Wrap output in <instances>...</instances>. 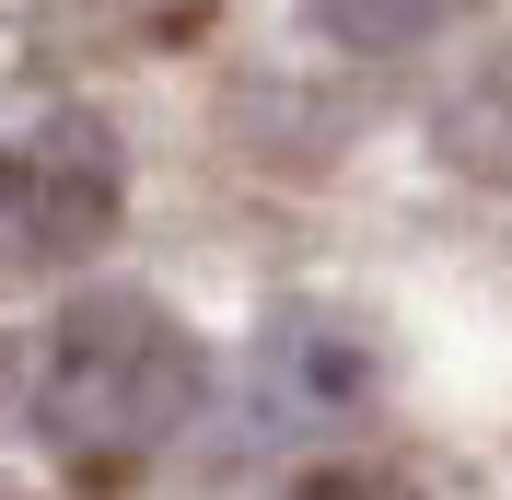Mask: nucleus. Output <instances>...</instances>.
I'll return each mask as SVG.
<instances>
[{
    "label": "nucleus",
    "instance_id": "f257e3e1",
    "mask_svg": "<svg viewBox=\"0 0 512 500\" xmlns=\"http://www.w3.org/2000/svg\"><path fill=\"white\" fill-rule=\"evenodd\" d=\"M198 384V338L175 326L163 303L140 291H94V303H70L47 338H35V431L70 442V454H152V442L187 431Z\"/></svg>",
    "mask_w": 512,
    "mask_h": 500
},
{
    "label": "nucleus",
    "instance_id": "f03ea898",
    "mask_svg": "<svg viewBox=\"0 0 512 500\" xmlns=\"http://www.w3.org/2000/svg\"><path fill=\"white\" fill-rule=\"evenodd\" d=\"M117 221V152H105L94 117H35L0 140V256H82Z\"/></svg>",
    "mask_w": 512,
    "mask_h": 500
},
{
    "label": "nucleus",
    "instance_id": "7ed1b4c3",
    "mask_svg": "<svg viewBox=\"0 0 512 500\" xmlns=\"http://www.w3.org/2000/svg\"><path fill=\"white\" fill-rule=\"evenodd\" d=\"M315 24L338 47H419L431 24H454V0H315Z\"/></svg>",
    "mask_w": 512,
    "mask_h": 500
},
{
    "label": "nucleus",
    "instance_id": "20e7f679",
    "mask_svg": "<svg viewBox=\"0 0 512 500\" xmlns=\"http://www.w3.org/2000/svg\"><path fill=\"white\" fill-rule=\"evenodd\" d=\"M280 500H408L396 477H373V466H315V477H291Z\"/></svg>",
    "mask_w": 512,
    "mask_h": 500
}]
</instances>
